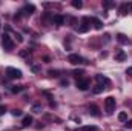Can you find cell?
<instances>
[{
	"mask_svg": "<svg viewBox=\"0 0 132 131\" xmlns=\"http://www.w3.org/2000/svg\"><path fill=\"white\" fill-rule=\"evenodd\" d=\"M104 110H106L108 114H112L115 111V97L109 96V97L104 99Z\"/></svg>",
	"mask_w": 132,
	"mask_h": 131,
	"instance_id": "1",
	"label": "cell"
},
{
	"mask_svg": "<svg viewBox=\"0 0 132 131\" xmlns=\"http://www.w3.org/2000/svg\"><path fill=\"white\" fill-rule=\"evenodd\" d=\"M2 46H3L6 51H12V49H14V42H12V39H11L8 34H3V35H2Z\"/></svg>",
	"mask_w": 132,
	"mask_h": 131,
	"instance_id": "2",
	"label": "cell"
},
{
	"mask_svg": "<svg viewBox=\"0 0 132 131\" xmlns=\"http://www.w3.org/2000/svg\"><path fill=\"white\" fill-rule=\"evenodd\" d=\"M6 74H8L9 79H20L22 77V71L17 69V68H12V66L6 68Z\"/></svg>",
	"mask_w": 132,
	"mask_h": 131,
	"instance_id": "3",
	"label": "cell"
},
{
	"mask_svg": "<svg viewBox=\"0 0 132 131\" xmlns=\"http://www.w3.org/2000/svg\"><path fill=\"white\" fill-rule=\"evenodd\" d=\"M68 60H69V63H72V65H80V63H88L83 57H80L78 54H69V57H68Z\"/></svg>",
	"mask_w": 132,
	"mask_h": 131,
	"instance_id": "4",
	"label": "cell"
},
{
	"mask_svg": "<svg viewBox=\"0 0 132 131\" xmlns=\"http://www.w3.org/2000/svg\"><path fill=\"white\" fill-rule=\"evenodd\" d=\"M92 22V19H89V17H85L83 19V22H81V26L78 28V33H88L89 31V28H91V23Z\"/></svg>",
	"mask_w": 132,
	"mask_h": 131,
	"instance_id": "5",
	"label": "cell"
},
{
	"mask_svg": "<svg viewBox=\"0 0 132 131\" xmlns=\"http://www.w3.org/2000/svg\"><path fill=\"white\" fill-rule=\"evenodd\" d=\"M89 85H91V82H89V79H78L77 80V88L78 90H81V91H86L88 88H89Z\"/></svg>",
	"mask_w": 132,
	"mask_h": 131,
	"instance_id": "6",
	"label": "cell"
},
{
	"mask_svg": "<svg viewBox=\"0 0 132 131\" xmlns=\"http://www.w3.org/2000/svg\"><path fill=\"white\" fill-rule=\"evenodd\" d=\"M34 11H35V6H34V5H26L20 12H23V16H31Z\"/></svg>",
	"mask_w": 132,
	"mask_h": 131,
	"instance_id": "7",
	"label": "cell"
},
{
	"mask_svg": "<svg viewBox=\"0 0 132 131\" xmlns=\"http://www.w3.org/2000/svg\"><path fill=\"white\" fill-rule=\"evenodd\" d=\"M126 57H128V56H126V53H125L123 49H118V51L115 53V60H117V62H123V60H126Z\"/></svg>",
	"mask_w": 132,
	"mask_h": 131,
	"instance_id": "8",
	"label": "cell"
},
{
	"mask_svg": "<svg viewBox=\"0 0 132 131\" xmlns=\"http://www.w3.org/2000/svg\"><path fill=\"white\" fill-rule=\"evenodd\" d=\"M95 79H97V82H98L100 85H103V83H104V85H108V86L111 85V80H109L108 77L101 76V74H97V76H95Z\"/></svg>",
	"mask_w": 132,
	"mask_h": 131,
	"instance_id": "9",
	"label": "cell"
},
{
	"mask_svg": "<svg viewBox=\"0 0 132 131\" xmlns=\"http://www.w3.org/2000/svg\"><path fill=\"white\" fill-rule=\"evenodd\" d=\"M89 114H91V116H95V117H98V116H100L98 106H97V105H94V103H92V105H89Z\"/></svg>",
	"mask_w": 132,
	"mask_h": 131,
	"instance_id": "10",
	"label": "cell"
},
{
	"mask_svg": "<svg viewBox=\"0 0 132 131\" xmlns=\"http://www.w3.org/2000/svg\"><path fill=\"white\" fill-rule=\"evenodd\" d=\"M52 22H54L55 25H59V26H60V25H65L66 19L63 17V16H54V17H52Z\"/></svg>",
	"mask_w": 132,
	"mask_h": 131,
	"instance_id": "11",
	"label": "cell"
},
{
	"mask_svg": "<svg viewBox=\"0 0 132 131\" xmlns=\"http://www.w3.org/2000/svg\"><path fill=\"white\" fill-rule=\"evenodd\" d=\"M32 116H25L23 117V120H22V127H29L31 123H32Z\"/></svg>",
	"mask_w": 132,
	"mask_h": 131,
	"instance_id": "12",
	"label": "cell"
},
{
	"mask_svg": "<svg viewBox=\"0 0 132 131\" xmlns=\"http://www.w3.org/2000/svg\"><path fill=\"white\" fill-rule=\"evenodd\" d=\"M92 23H94V28H95V30H101V28H103V23H101V20L95 19V17L92 19Z\"/></svg>",
	"mask_w": 132,
	"mask_h": 131,
	"instance_id": "13",
	"label": "cell"
},
{
	"mask_svg": "<svg viewBox=\"0 0 132 131\" xmlns=\"http://www.w3.org/2000/svg\"><path fill=\"white\" fill-rule=\"evenodd\" d=\"M128 9H129V5H128V3H123V5L120 6V14H121V16L128 14Z\"/></svg>",
	"mask_w": 132,
	"mask_h": 131,
	"instance_id": "14",
	"label": "cell"
},
{
	"mask_svg": "<svg viewBox=\"0 0 132 131\" xmlns=\"http://www.w3.org/2000/svg\"><path fill=\"white\" fill-rule=\"evenodd\" d=\"M104 88H106V86H103V85H95V86H94V90H92V91H94V94H100V93H103V90H104Z\"/></svg>",
	"mask_w": 132,
	"mask_h": 131,
	"instance_id": "15",
	"label": "cell"
},
{
	"mask_svg": "<svg viewBox=\"0 0 132 131\" xmlns=\"http://www.w3.org/2000/svg\"><path fill=\"white\" fill-rule=\"evenodd\" d=\"M117 40H118L120 43H128V37H126L125 34H118V35H117Z\"/></svg>",
	"mask_w": 132,
	"mask_h": 131,
	"instance_id": "16",
	"label": "cell"
},
{
	"mask_svg": "<svg viewBox=\"0 0 132 131\" xmlns=\"http://www.w3.org/2000/svg\"><path fill=\"white\" fill-rule=\"evenodd\" d=\"M72 74H74V76L77 77V80H78V79H81V76L85 74V71H83V69H75V71H74Z\"/></svg>",
	"mask_w": 132,
	"mask_h": 131,
	"instance_id": "17",
	"label": "cell"
},
{
	"mask_svg": "<svg viewBox=\"0 0 132 131\" xmlns=\"http://www.w3.org/2000/svg\"><path fill=\"white\" fill-rule=\"evenodd\" d=\"M118 120L126 123V122H128V114H126V113H120V114H118Z\"/></svg>",
	"mask_w": 132,
	"mask_h": 131,
	"instance_id": "18",
	"label": "cell"
},
{
	"mask_svg": "<svg viewBox=\"0 0 132 131\" xmlns=\"http://www.w3.org/2000/svg\"><path fill=\"white\" fill-rule=\"evenodd\" d=\"M72 6H74V8H78V9H80V8L83 6V2H81V0H72Z\"/></svg>",
	"mask_w": 132,
	"mask_h": 131,
	"instance_id": "19",
	"label": "cell"
},
{
	"mask_svg": "<svg viewBox=\"0 0 132 131\" xmlns=\"http://www.w3.org/2000/svg\"><path fill=\"white\" fill-rule=\"evenodd\" d=\"M80 131H98L97 127H83Z\"/></svg>",
	"mask_w": 132,
	"mask_h": 131,
	"instance_id": "20",
	"label": "cell"
},
{
	"mask_svg": "<svg viewBox=\"0 0 132 131\" xmlns=\"http://www.w3.org/2000/svg\"><path fill=\"white\" fill-rule=\"evenodd\" d=\"M48 74H49L51 77H57V76H59V71H57V69H49Z\"/></svg>",
	"mask_w": 132,
	"mask_h": 131,
	"instance_id": "21",
	"label": "cell"
},
{
	"mask_svg": "<svg viewBox=\"0 0 132 131\" xmlns=\"http://www.w3.org/2000/svg\"><path fill=\"white\" fill-rule=\"evenodd\" d=\"M103 6H104L106 9H109V8L114 6V3H112V2H103Z\"/></svg>",
	"mask_w": 132,
	"mask_h": 131,
	"instance_id": "22",
	"label": "cell"
},
{
	"mask_svg": "<svg viewBox=\"0 0 132 131\" xmlns=\"http://www.w3.org/2000/svg\"><path fill=\"white\" fill-rule=\"evenodd\" d=\"M22 90H23V86H12V88H11L12 93H20Z\"/></svg>",
	"mask_w": 132,
	"mask_h": 131,
	"instance_id": "23",
	"label": "cell"
},
{
	"mask_svg": "<svg viewBox=\"0 0 132 131\" xmlns=\"http://www.w3.org/2000/svg\"><path fill=\"white\" fill-rule=\"evenodd\" d=\"M32 111H34V113H42V106H40V105H34Z\"/></svg>",
	"mask_w": 132,
	"mask_h": 131,
	"instance_id": "24",
	"label": "cell"
},
{
	"mask_svg": "<svg viewBox=\"0 0 132 131\" xmlns=\"http://www.w3.org/2000/svg\"><path fill=\"white\" fill-rule=\"evenodd\" d=\"M31 69H32V72H40V66L38 65H32L31 66Z\"/></svg>",
	"mask_w": 132,
	"mask_h": 131,
	"instance_id": "25",
	"label": "cell"
},
{
	"mask_svg": "<svg viewBox=\"0 0 132 131\" xmlns=\"http://www.w3.org/2000/svg\"><path fill=\"white\" fill-rule=\"evenodd\" d=\"M5 113H6V106H5V105H0V116L5 114Z\"/></svg>",
	"mask_w": 132,
	"mask_h": 131,
	"instance_id": "26",
	"label": "cell"
},
{
	"mask_svg": "<svg viewBox=\"0 0 132 131\" xmlns=\"http://www.w3.org/2000/svg\"><path fill=\"white\" fill-rule=\"evenodd\" d=\"M68 83H69V82H68L66 79H62V80H60V85H62V86H68Z\"/></svg>",
	"mask_w": 132,
	"mask_h": 131,
	"instance_id": "27",
	"label": "cell"
},
{
	"mask_svg": "<svg viewBox=\"0 0 132 131\" xmlns=\"http://www.w3.org/2000/svg\"><path fill=\"white\" fill-rule=\"evenodd\" d=\"M12 116H22V111L20 110H14L12 111Z\"/></svg>",
	"mask_w": 132,
	"mask_h": 131,
	"instance_id": "28",
	"label": "cell"
},
{
	"mask_svg": "<svg viewBox=\"0 0 132 131\" xmlns=\"http://www.w3.org/2000/svg\"><path fill=\"white\" fill-rule=\"evenodd\" d=\"M28 54H29V51H20V56H22V57H26Z\"/></svg>",
	"mask_w": 132,
	"mask_h": 131,
	"instance_id": "29",
	"label": "cell"
},
{
	"mask_svg": "<svg viewBox=\"0 0 132 131\" xmlns=\"http://www.w3.org/2000/svg\"><path fill=\"white\" fill-rule=\"evenodd\" d=\"M125 125H126V127H128V128H132V120H128V122H126V123H125Z\"/></svg>",
	"mask_w": 132,
	"mask_h": 131,
	"instance_id": "30",
	"label": "cell"
},
{
	"mask_svg": "<svg viewBox=\"0 0 132 131\" xmlns=\"http://www.w3.org/2000/svg\"><path fill=\"white\" fill-rule=\"evenodd\" d=\"M126 74H129V76H132V66H131V68H128V69H126Z\"/></svg>",
	"mask_w": 132,
	"mask_h": 131,
	"instance_id": "31",
	"label": "cell"
},
{
	"mask_svg": "<svg viewBox=\"0 0 132 131\" xmlns=\"http://www.w3.org/2000/svg\"><path fill=\"white\" fill-rule=\"evenodd\" d=\"M17 40H19V42H23V37H22L20 34H17Z\"/></svg>",
	"mask_w": 132,
	"mask_h": 131,
	"instance_id": "32",
	"label": "cell"
},
{
	"mask_svg": "<svg viewBox=\"0 0 132 131\" xmlns=\"http://www.w3.org/2000/svg\"><path fill=\"white\" fill-rule=\"evenodd\" d=\"M129 8H131V11H132V3H129Z\"/></svg>",
	"mask_w": 132,
	"mask_h": 131,
	"instance_id": "33",
	"label": "cell"
}]
</instances>
